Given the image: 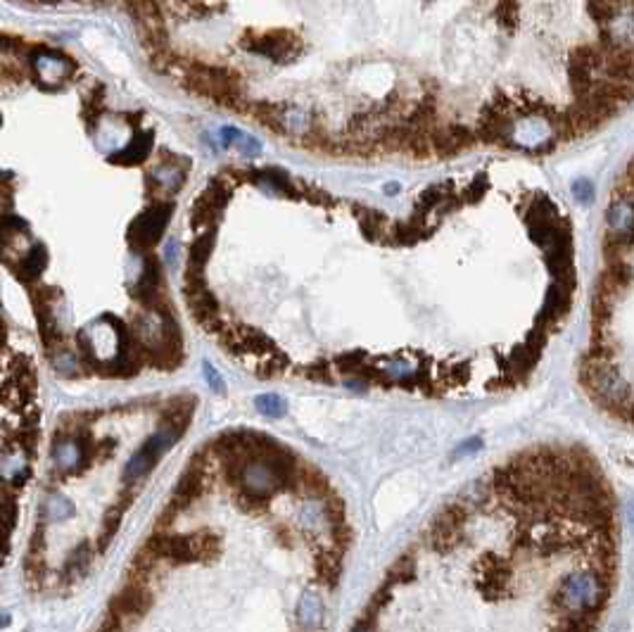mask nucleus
Wrapping results in <instances>:
<instances>
[{
    "label": "nucleus",
    "mask_w": 634,
    "mask_h": 632,
    "mask_svg": "<svg viewBox=\"0 0 634 632\" xmlns=\"http://www.w3.org/2000/svg\"><path fill=\"white\" fill-rule=\"evenodd\" d=\"M573 191H575V195H578V198L582 200V202H590L592 200V184H590V181H578V184L573 186Z\"/></svg>",
    "instance_id": "f8f14e48"
},
{
    "label": "nucleus",
    "mask_w": 634,
    "mask_h": 632,
    "mask_svg": "<svg viewBox=\"0 0 634 632\" xmlns=\"http://www.w3.org/2000/svg\"><path fill=\"white\" fill-rule=\"evenodd\" d=\"M214 250V229H207L202 236H198L191 243V250H188V269L191 271H205V264L209 255Z\"/></svg>",
    "instance_id": "6e6552de"
},
{
    "label": "nucleus",
    "mask_w": 634,
    "mask_h": 632,
    "mask_svg": "<svg viewBox=\"0 0 634 632\" xmlns=\"http://www.w3.org/2000/svg\"><path fill=\"white\" fill-rule=\"evenodd\" d=\"M5 342H8V326H5V321L0 318V350L5 347Z\"/></svg>",
    "instance_id": "4468645a"
},
{
    "label": "nucleus",
    "mask_w": 634,
    "mask_h": 632,
    "mask_svg": "<svg viewBox=\"0 0 634 632\" xmlns=\"http://www.w3.org/2000/svg\"><path fill=\"white\" fill-rule=\"evenodd\" d=\"M480 447V440H470V442H466V445L463 447H459V452L456 454H468V452H475V449Z\"/></svg>",
    "instance_id": "ddd939ff"
},
{
    "label": "nucleus",
    "mask_w": 634,
    "mask_h": 632,
    "mask_svg": "<svg viewBox=\"0 0 634 632\" xmlns=\"http://www.w3.org/2000/svg\"><path fill=\"white\" fill-rule=\"evenodd\" d=\"M145 547L160 559L174 564L207 561L219 554V539L209 535H152Z\"/></svg>",
    "instance_id": "f257e3e1"
},
{
    "label": "nucleus",
    "mask_w": 634,
    "mask_h": 632,
    "mask_svg": "<svg viewBox=\"0 0 634 632\" xmlns=\"http://www.w3.org/2000/svg\"><path fill=\"white\" fill-rule=\"evenodd\" d=\"M174 212V202H155L140 217H136L128 226V245L140 255H148L160 243L162 233L167 229V221Z\"/></svg>",
    "instance_id": "7ed1b4c3"
},
{
    "label": "nucleus",
    "mask_w": 634,
    "mask_h": 632,
    "mask_svg": "<svg viewBox=\"0 0 634 632\" xmlns=\"http://www.w3.org/2000/svg\"><path fill=\"white\" fill-rule=\"evenodd\" d=\"M26 5H43V8H69V5H104V3H124V0H19Z\"/></svg>",
    "instance_id": "1a4fd4ad"
},
{
    "label": "nucleus",
    "mask_w": 634,
    "mask_h": 632,
    "mask_svg": "<svg viewBox=\"0 0 634 632\" xmlns=\"http://www.w3.org/2000/svg\"><path fill=\"white\" fill-rule=\"evenodd\" d=\"M186 302L191 307L195 321H198L207 333L221 335L224 333V321L219 316V299L205 285L202 271L186 269Z\"/></svg>",
    "instance_id": "f03ea898"
},
{
    "label": "nucleus",
    "mask_w": 634,
    "mask_h": 632,
    "mask_svg": "<svg viewBox=\"0 0 634 632\" xmlns=\"http://www.w3.org/2000/svg\"><path fill=\"white\" fill-rule=\"evenodd\" d=\"M202 461H205V452H198L193 457L191 466L183 471L179 485L174 487V494L169 501H172L176 509H181V511L188 509V506L195 504V501L202 497V492H205V471L207 468Z\"/></svg>",
    "instance_id": "39448f33"
},
{
    "label": "nucleus",
    "mask_w": 634,
    "mask_h": 632,
    "mask_svg": "<svg viewBox=\"0 0 634 632\" xmlns=\"http://www.w3.org/2000/svg\"><path fill=\"white\" fill-rule=\"evenodd\" d=\"M131 295H133L136 302L143 304V307L157 309V314L169 311L167 302H165V292H162V266H160V262H157V257L145 255L143 273H140L138 281H136Z\"/></svg>",
    "instance_id": "20e7f679"
},
{
    "label": "nucleus",
    "mask_w": 634,
    "mask_h": 632,
    "mask_svg": "<svg viewBox=\"0 0 634 632\" xmlns=\"http://www.w3.org/2000/svg\"><path fill=\"white\" fill-rule=\"evenodd\" d=\"M45 266H48V250H45V245H34L26 255L19 259L17 264V278L22 283H34L38 276L45 271Z\"/></svg>",
    "instance_id": "0eeeda50"
},
{
    "label": "nucleus",
    "mask_w": 634,
    "mask_h": 632,
    "mask_svg": "<svg viewBox=\"0 0 634 632\" xmlns=\"http://www.w3.org/2000/svg\"><path fill=\"white\" fill-rule=\"evenodd\" d=\"M257 404H259V409L264 414H271V416H280L283 414V402L278 400V397H259L257 400Z\"/></svg>",
    "instance_id": "9b49d317"
},
{
    "label": "nucleus",
    "mask_w": 634,
    "mask_h": 632,
    "mask_svg": "<svg viewBox=\"0 0 634 632\" xmlns=\"http://www.w3.org/2000/svg\"><path fill=\"white\" fill-rule=\"evenodd\" d=\"M112 611L114 616H131V618H143L152 606V595L148 592L145 585L140 580H128L121 588V592L112 599Z\"/></svg>",
    "instance_id": "423d86ee"
},
{
    "label": "nucleus",
    "mask_w": 634,
    "mask_h": 632,
    "mask_svg": "<svg viewBox=\"0 0 634 632\" xmlns=\"http://www.w3.org/2000/svg\"><path fill=\"white\" fill-rule=\"evenodd\" d=\"M157 559H160L157 554L150 551L148 547H143L133 559V571L138 573V576H152L157 568Z\"/></svg>",
    "instance_id": "9d476101"
}]
</instances>
